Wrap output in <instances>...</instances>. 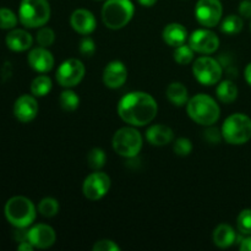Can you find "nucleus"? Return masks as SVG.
I'll return each instance as SVG.
<instances>
[{
	"instance_id": "1",
	"label": "nucleus",
	"mask_w": 251,
	"mask_h": 251,
	"mask_svg": "<svg viewBox=\"0 0 251 251\" xmlns=\"http://www.w3.org/2000/svg\"><path fill=\"white\" fill-rule=\"evenodd\" d=\"M158 104L150 93L135 91L125 95L118 103V114L131 126H145L153 122Z\"/></svg>"
},
{
	"instance_id": "2",
	"label": "nucleus",
	"mask_w": 251,
	"mask_h": 251,
	"mask_svg": "<svg viewBox=\"0 0 251 251\" xmlns=\"http://www.w3.org/2000/svg\"><path fill=\"white\" fill-rule=\"evenodd\" d=\"M186 112L191 120L199 125L210 126L216 124L221 117L220 105L211 96L199 93L186 103Z\"/></svg>"
},
{
	"instance_id": "3",
	"label": "nucleus",
	"mask_w": 251,
	"mask_h": 251,
	"mask_svg": "<svg viewBox=\"0 0 251 251\" xmlns=\"http://www.w3.org/2000/svg\"><path fill=\"white\" fill-rule=\"evenodd\" d=\"M7 222L19 229H25L34 222L37 216L36 206L25 196H14L9 199L4 208Z\"/></svg>"
},
{
	"instance_id": "4",
	"label": "nucleus",
	"mask_w": 251,
	"mask_h": 251,
	"mask_svg": "<svg viewBox=\"0 0 251 251\" xmlns=\"http://www.w3.org/2000/svg\"><path fill=\"white\" fill-rule=\"evenodd\" d=\"M135 6L131 0H105L102 7V20L110 29H122L131 21Z\"/></svg>"
},
{
	"instance_id": "5",
	"label": "nucleus",
	"mask_w": 251,
	"mask_h": 251,
	"mask_svg": "<svg viewBox=\"0 0 251 251\" xmlns=\"http://www.w3.org/2000/svg\"><path fill=\"white\" fill-rule=\"evenodd\" d=\"M50 19V5L48 0H21L19 20L27 28L43 27Z\"/></svg>"
},
{
	"instance_id": "6",
	"label": "nucleus",
	"mask_w": 251,
	"mask_h": 251,
	"mask_svg": "<svg viewBox=\"0 0 251 251\" xmlns=\"http://www.w3.org/2000/svg\"><path fill=\"white\" fill-rule=\"evenodd\" d=\"M222 136L229 145H244L251 139V119L247 114L234 113L225 120Z\"/></svg>"
},
{
	"instance_id": "7",
	"label": "nucleus",
	"mask_w": 251,
	"mask_h": 251,
	"mask_svg": "<svg viewBox=\"0 0 251 251\" xmlns=\"http://www.w3.org/2000/svg\"><path fill=\"white\" fill-rule=\"evenodd\" d=\"M142 135L135 126H124L118 130L112 140L113 150L125 158H135L142 149Z\"/></svg>"
},
{
	"instance_id": "8",
	"label": "nucleus",
	"mask_w": 251,
	"mask_h": 251,
	"mask_svg": "<svg viewBox=\"0 0 251 251\" xmlns=\"http://www.w3.org/2000/svg\"><path fill=\"white\" fill-rule=\"evenodd\" d=\"M194 77L205 86L216 85L221 81L223 74L222 65L211 56H200L193 64Z\"/></svg>"
},
{
	"instance_id": "9",
	"label": "nucleus",
	"mask_w": 251,
	"mask_h": 251,
	"mask_svg": "<svg viewBox=\"0 0 251 251\" xmlns=\"http://www.w3.org/2000/svg\"><path fill=\"white\" fill-rule=\"evenodd\" d=\"M86 68L78 59H68L59 65L55 77L60 86L73 88L77 86L85 77Z\"/></svg>"
},
{
	"instance_id": "10",
	"label": "nucleus",
	"mask_w": 251,
	"mask_h": 251,
	"mask_svg": "<svg viewBox=\"0 0 251 251\" xmlns=\"http://www.w3.org/2000/svg\"><path fill=\"white\" fill-rule=\"evenodd\" d=\"M223 6L221 0H199L195 6V17L201 26L213 28L221 22Z\"/></svg>"
},
{
	"instance_id": "11",
	"label": "nucleus",
	"mask_w": 251,
	"mask_h": 251,
	"mask_svg": "<svg viewBox=\"0 0 251 251\" xmlns=\"http://www.w3.org/2000/svg\"><path fill=\"white\" fill-rule=\"evenodd\" d=\"M110 189V178L107 173L96 171L83 180L82 193L86 199L97 201L104 198Z\"/></svg>"
},
{
	"instance_id": "12",
	"label": "nucleus",
	"mask_w": 251,
	"mask_h": 251,
	"mask_svg": "<svg viewBox=\"0 0 251 251\" xmlns=\"http://www.w3.org/2000/svg\"><path fill=\"white\" fill-rule=\"evenodd\" d=\"M189 46L200 54H212L220 47V38L215 32L205 28L196 29L189 37Z\"/></svg>"
},
{
	"instance_id": "13",
	"label": "nucleus",
	"mask_w": 251,
	"mask_h": 251,
	"mask_svg": "<svg viewBox=\"0 0 251 251\" xmlns=\"http://www.w3.org/2000/svg\"><path fill=\"white\" fill-rule=\"evenodd\" d=\"M27 240L37 249H48L55 243V230L48 225H36L27 230Z\"/></svg>"
},
{
	"instance_id": "14",
	"label": "nucleus",
	"mask_w": 251,
	"mask_h": 251,
	"mask_svg": "<svg viewBox=\"0 0 251 251\" xmlns=\"http://www.w3.org/2000/svg\"><path fill=\"white\" fill-rule=\"evenodd\" d=\"M127 80V69L124 63L113 60L103 70V83L108 88L117 90L120 88Z\"/></svg>"
},
{
	"instance_id": "15",
	"label": "nucleus",
	"mask_w": 251,
	"mask_h": 251,
	"mask_svg": "<svg viewBox=\"0 0 251 251\" xmlns=\"http://www.w3.org/2000/svg\"><path fill=\"white\" fill-rule=\"evenodd\" d=\"M14 114L21 123H29L38 114V103L34 96L24 95L14 104Z\"/></svg>"
},
{
	"instance_id": "16",
	"label": "nucleus",
	"mask_w": 251,
	"mask_h": 251,
	"mask_svg": "<svg viewBox=\"0 0 251 251\" xmlns=\"http://www.w3.org/2000/svg\"><path fill=\"white\" fill-rule=\"evenodd\" d=\"M27 60L34 71L42 74L49 73L54 68V63H55L53 54L44 47L32 49L27 56Z\"/></svg>"
},
{
	"instance_id": "17",
	"label": "nucleus",
	"mask_w": 251,
	"mask_h": 251,
	"mask_svg": "<svg viewBox=\"0 0 251 251\" xmlns=\"http://www.w3.org/2000/svg\"><path fill=\"white\" fill-rule=\"evenodd\" d=\"M70 25L77 33L88 36L96 29V19L95 15L87 9H77L71 14Z\"/></svg>"
},
{
	"instance_id": "18",
	"label": "nucleus",
	"mask_w": 251,
	"mask_h": 251,
	"mask_svg": "<svg viewBox=\"0 0 251 251\" xmlns=\"http://www.w3.org/2000/svg\"><path fill=\"white\" fill-rule=\"evenodd\" d=\"M146 139L153 146H166L174 139L173 130L163 124H154L146 131Z\"/></svg>"
},
{
	"instance_id": "19",
	"label": "nucleus",
	"mask_w": 251,
	"mask_h": 251,
	"mask_svg": "<svg viewBox=\"0 0 251 251\" xmlns=\"http://www.w3.org/2000/svg\"><path fill=\"white\" fill-rule=\"evenodd\" d=\"M188 37L189 34L185 26H183L181 24H176V22L167 25L163 28V32H162V38H163V41L168 46L174 47V48L185 43Z\"/></svg>"
},
{
	"instance_id": "20",
	"label": "nucleus",
	"mask_w": 251,
	"mask_h": 251,
	"mask_svg": "<svg viewBox=\"0 0 251 251\" xmlns=\"http://www.w3.org/2000/svg\"><path fill=\"white\" fill-rule=\"evenodd\" d=\"M7 48L12 51H25L31 48L33 38L25 29H12L5 38Z\"/></svg>"
},
{
	"instance_id": "21",
	"label": "nucleus",
	"mask_w": 251,
	"mask_h": 251,
	"mask_svg": "<svg viewBox=\"0 0 251 251\" xmlns=\"http://www.w3.org/2000/svg\"><path fill=\"white\" fill-rule=\"evenodd\" d=\"M235 239H237V234L229 225L222 223L213 230L212 240L216 247L221 248V249H227V248L232 247Z\"/></svg>"
},
{
	"instance_id": "22",
	"label": "nucleus",
	"mask_w": 251,
	"mask_h": 251,
	"mask_svg": "<svg viewBox=\"0 0 251 251\" xmlns=\"http://www.w3.org/2000/svg\"><path fill=\"white\" fill-rule=\"evenodd\" d=\"M166 96L169 102L176 107H183L189 100L188 88L181 82H176V81L169 83L166 90Z\"/></svg>"
},
{
	"instance_id": "23",
	"label": "nucleus",
	"mask_w": 251,
	"mask_h": 251,
	"mask_svg": "<svg viewBox=\"0 0 251 251\" xmlns=\"http://www.w3.org/2000/svg\"><path fill=\"white\" fill-rule=\"evenodd\" d=\"M216 95L217 98L225 104L234 102L238 97V87L233 81L225 80L221 81L220 85L216 88Z\"/></svg>"
},
{
	"instance_id": "24",
	"label": "nucleus",
	"mask_w": 251,
	"mask_h": 251,
	"mask_svg": "<svg viewBox=\"0 0 251 251\" xmlns=\"http://www.w3.org/2000/svg\"><path fill=\"white\" fill-rule=\"evenodd\" d=\"M243 27H244V22H243V17L238 16V15H228L225 20L221 22V31L226 34H238L242 32Z\"/></svg>"
},
{
	"instance_id": "25",
	"label": "nucleus",
	"mask_w": 251,
	"mask_h": 251,
	"mask_svg": "<svg viewBox=\"0 0 251 251\" xmlns=\"http://www.w3.org/2000/svg\"><path fill=\"white\" fill-rule=\"evenodd\" d=\"M53 83L49 76L39 75L32 81L31 83V93L34 97H44L51 91Z\"/></svg>"
},
{
	"instance_id": "26",
	"label": "nucleus",
	"mask_w": 251,
	"mask_h": 251,
	"mask_svg": "<svg viewBox=\"0 0 251 251\" xmlns=\"http://www.w3.org/2000/svg\"><path fill=\"white\" fill-rule=\"evenodd\" d=\"M59 103H60L61 109L65 112H75L80 105V97L75 91L68 88L61 92L60 97H59Z\"/></svg>"
},
{
	"instance_id": "27",
	"label": "nucleus",
	"mask_w": 251,
	"mask_h": 251,
	"mask_svg": "<svg viewBox=\"0 0 251 251\" xmlns=\"http://www.w3.org/2000/svg\"><path fill=\"white\" fill-rule=\"evenodd\" d=\"M194 50L189 44H181V46L176 47L174 49V60L179 64V65H188L194 60Z\"/></svg>"
},
{
	"instance_id": "28",
	"label": "nucleus",
	"mask_w": 251,
	"mask_h": 251,
	"mask_svg": "<svg viewBox=\"0 0 251 251\" xmlns=\"http://www.w3.org/2000/svg\"><path fill=\"white\" fill-rule=\"evenodd\" d=\"M107 161V156H105V152L102 149H95L91 150L87 154V163L88 167L93 171H100V168H103Z\"/></svg>"
},
{
	"instance_id": "29",
	"label": "nucleus",
	"mask_w": 251,
	"mask_h": 251,
	"mask_svg": "<svg viewBox=\"0 0 251 251\" xmlns=\"http://www.w3.org/2000/svg\"><path fill=\"white\" fill-rule=\"evenodd\" d=\"M38 212L43 217H54L59 212V202L54 198H44L38 203Z\"/></svg>"
},
{
	"instance_id": "30",
	"label": "nucleus",
	"mask_w": 251,
	"mask_h": 251,
	"mask_svg": "<svg viewBox=\"0 0 251 251\" xmlns=\"http://www.w3.org/2000/svg\"><path fill=\"white\" fill-rule=\"evenodd\" d=\"M36 41L39 44V47L48 48V47L53 46L54 41H55V33H54V31L51 28L43 26L37 32Z\"/></svg>"
},
{
	"instance_id": "31",
	"label": "nucleus",
	"mask_w": 251,
	"mask_h": 251,
	"mask_svg": "<svg viewBox=\"0 0 251 251\" xmlns=\"http://www.w3.org/2000/svg\"><path fill=\"white\" fill-rule=\"evenodd\" d=\"M17 25V16L6 7H0V29H12Z\"/></svg>"
},
{
	"instance_id": "32",
	"label": "nucleus",
	"mask_w": 251,
	"mask_h": 251,
	"mask_svg": "<svg viewBox=\"0 0 251 251\" xmlns=\"http://www.w3.org/2000/svg\"><path fill=\"white\" fill-rule=\"evenodd\" d=\"M237 227L242 234L251 235V210L247 208L239 213L237 218Z\"/></svg>"
},
{
	"instance_id": "33",
	"label": "nucleus",
	"mask_w": 251,
	"mask_h": 251,
	"mask_svg": "<svg viewBox=\"0 0 251 251\" xmlns=\"http://www.w3.org/2000/svg\"><path fill=\"white\" fill-rule=\"evenodd\" d=\"M173 151L176 156L185 157L189 156L193 151V144L189 139L186 137H179V139L176 140L173 145Z\"/></svg>"
},
{
	"instance_id": "34",
	"label": "nucleus",
	"mask_w": 251,
	"mask_h": 251,
	"mask_svg": "<svg viewBox=\"0 0 251 251\" xmlns=\"http://www.w3.org/2000/svg\"><path fill=\"white\" fill-rule=\"evenodd\" d=\"M78 50L82 54L83 56H92L96 51V44L93 42V39L91 37L86 36L85 38L81 41L80 47H78Z\"/></svg>"
},
{
	"instance_id": "35",
	"label": "nucleus",
	"mask_w": 251,
	"mask_h": 251,
	"mask_svg": "<svg viewBox=\"0 0 251 251\" xmlns=\"http://www.w3.org/2000/svg\"><path fill=\"white\" fill-rule=\"evenodd\" d=\"M93 251H119L120 248L117 243H114L113 240L109 239H103L98 240L93 245Z\"/></svg>"
},
{
	"instance_id": "36",
	"label": "nucleus",
	"mask_w": 251,
	"mask_h": 251,
	"mask_svg": "<svg viewBox=\"0 0 251 251\" xmlns=\"http://www.w3.org/2000/svg\"><path fill=\"white\" fill-rule=\"evenodd\" d=\"M203 134H205V139L207 140L210 144H218V142L221 141V139L223 137L222 131H220L217 127H212V125H210V127H208Z\"/></svg>"
},
{
	"instance_id": "37",
	"label": "nucleus",
	"mask_w": 251,
	"mask_h": 251,
	"mask_svg": "<svg viewBox=\"0 0 251 251\" xmlns=\"http://www.w3.org/2000/svg\"><path fill=\"white\" fill-rule=\"evenodd\" d=\"M239 14L243 19H251V0H243V1H240Z\"/></svg>"
},
{
	"instance_id": "38",
	"label": "nucleus",
	"mask_w": 251,
	"mask_h": 251,
	"mask_svg": "<svg viewBox=\"0 0 251 251\" xmlns=\"http://www.w3.org/2000/svg\"><path fill=\"white\" fill-rule=\"evenodd\" d=\"M33 245L31 244V243L28 242V240H24V242H21L19 244V247H17V250L19 251H32L33 250Z\"/></svg>"
},
{
	"instance_id": "39",
	"label": "nucleus",
	"mask_w": 251,
	"mask_h": 251,
	"mask_svg": "<svg viewBox=\"0 0 251 251\" xmlns=\"http://www.w3.org/2000/svg\"><path fill=\"white\" fill-rule=\"evenodd\" d=\"M240 250L251 251V235L242 240V243H240Z\"/></svg>"
},
{
	"instance_id": "40",
	"label": "nucleus",
	"mask_w": 251,
	"mask_h": 251,
	"mask_svg": "<svg viewBox=\"0 0 251 251\" xmlns=\"http://www.w3.org/2000/svg\"><path fill=\"white\" fill-rule=\"evenodd\" d=\"M244 76H245V80H247V82L251 86V63L248 64L247 68H245Z\"/></svg>"
},
{
	"instance_id": "41",
	"label": "nucleus",
	"mask_w": 251,
	"mask_h": 251,
	"mask_svg": "<svg viewBox=\"0 0 251 251\" xmlns=\"http://www.w3.org/2000/svg\"><path fill=\"white\" fill-rule=\"evenodd\" d=\"M142 6H146V7H151L153 6L154 4L157 2V0H137Z\"/></svg>"
},
{
	"instance_id": "42",
	"label": "nucleus",
	"mask_w": 251,
	"mask_h": 251,
	"mask_svg": "<svg viewBox=\"0 0 251 251\" xmlns=\"http://www.w3.org/2000/svg\"><path fill=\"white\" fill-rule=\"evenodd\" d=\"M250 28H251V26H250Z\"/></svg>"
}]
</instances>
